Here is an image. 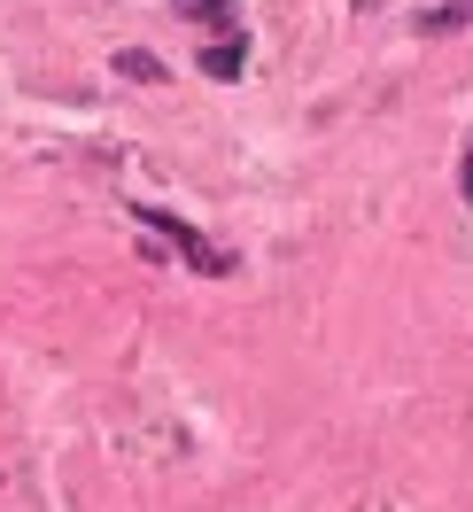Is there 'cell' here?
Segmentation results:
<instances>
[{
  "label": "cell",
  "instance_id": "1",
  "mask_svg": "<svg viewBox=\"0 0 473 512\" xmlns=\"http://www.w3.org/2000/svg\"><path fill=\"white\" fill-rule=\"evenodd\" d=\"M132 218L148 225V233H163V241H171V249H179V256H187V264H194V272H202V280H225V272L241 264V256H233V249H218L210 233H194L187 218H171V210H156V202H132Z\"/></svg>",
  "mask_w": 473,
  "mask_h": 512
},
{
  "label": "cell",
  "instance_id": "2",
  "mask_svg": "<svg viewBox=\"0 0 473 512\" xmlns=\"http://www.w3.org/2000/svg\"><path fill=\"white\" fill-rule=\"evenodd\" d=\"M241 63H249V39H241V32H225L218 47L202 55V70H210V78H241Z\"/></svg>",
  "mask_w": 473,
  "mask_h": 512
},
{
  "label": "cell",
  "instance_id": "3",
  "mask_svg": "<svg viewBox=\"0 0 473 512\" xmlns=\"http://www.w3.org/2000/svg\"><path fill=\"white\" fill-rule=\"evenodd\" d=\"M171 8H179L187 24H233V8H241V0H171Z\"/></svg>",
  "mask_w": 473,
  "mask_h": 512
},
{
  "label": "cell",
  "instance_id": "4",
  "mask_svg": "<svg viewBox=\"0 0 473 512\" xmlns=\"http://www.w3.org/2000/svg\"><path fill=\"white\" fill-rule=\"evenodd\" d=\"M117 78H132V86H156L163 63H156V55H140V47H125V55H117Z\"/></svg>",
  "mask_w": 473,
  "mask_h": 512
},
{
  "label": "cell",
  "instance_id": "5",
  "mask_svg": "<svg viewBox=\"0 0 473 512\" xmlns=\"http://www.w3.org/2000/svg\"><path fill=\"white\" fill-rule=\"evenodd\" d=\"M458 24H473V0H442L435 16H427V32H458Z\"/></svg>",
  "mask_w": 473,
  "mask_h": 512
},
{
  "label": "cell",
  "instance_id": "6",
  "mask_svg": "<svg viewBox=\"0 0 473 512\" xmlns=\"http://www.w3.org/2000/svg\"><path fill=\"white\" fill-rule=\"evenodd\" d=\"M458 194L473 202V140H466V156H458Z\"/></svg>",
  "mask_w": 473,
  "mask_h": 512
}]
</instances>
